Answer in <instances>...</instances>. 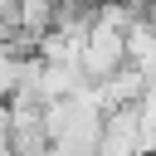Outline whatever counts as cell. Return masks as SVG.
<instances>
[{
    "instance_id": "obj_1",
    "label": "cell",
    "mask_w": 156,
    "mask_h": 156,
    "mask_svg": "<svg viewBox=\"0 0 156 156\" xmlns=\"http://www.w3.org/2000/svg\"><path fill=\"white\" fill-rule=\"evenodd\" d=\"M54 24H58V0H15V34L39 44Z\"/></svg>"
},
{
    "instance_id": "obj_2",
    "label": "cell",
    "mask_w": 156,
    "mask_h": 156,
    "mask_svg": "<svg viewBox=\"0 0 156 156\" xmlns=\"http://www.w3.org/2000/svg\"><path fill=\"white\" fill-rule=\"evenodd\" d=\"M15 34V0H0V39Z\"/></svg>"
}]
</instances>
